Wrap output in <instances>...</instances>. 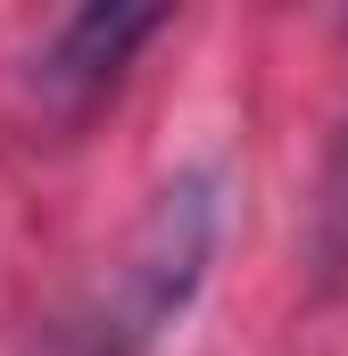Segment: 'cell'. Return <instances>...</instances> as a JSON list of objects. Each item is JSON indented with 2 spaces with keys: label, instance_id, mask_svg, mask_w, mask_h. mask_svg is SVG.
Listing matches in <instances>:
<instances>
[{
  "label": "cell",
  "instance_id": "6da1fadb",
  "mask_svg": "<svg viewBox=\"0 0 348 356\" xmlns=\"http://www.w3.org/2000/svg\"><path fill=\"white\" fill-rule=\"evenodd\" d=\"M207 257H216V175H182V182L158 191V207L141 216L125 266L108 282V307H100V323L84 332L91 356H141L191 307Z\"/></svg>",
  "mask_w": 348,
  "mask_h": 356
},
{
  "label": "cell",
  "instance_id": "7a4b0ae2",
  "mask_svg": "<svg viewBox=\"0 0 348 356\" xmlns=\"http://www.w3.org/2000/svg\"><path fill=\"white\" fill-rule=\"evenodd\" d=\"M158 25H166V8H116V0L75 8V17L42 42V58H33V91H42V108L84 116L91 99L125 75V58H133Z\"/></svg>",
  "mask_w": 348,
  "mask_h": 356
},
{
  "label": "cell",
  "instance_id": "3957f363",
  "mask_svg": "<svg viewBox=\"0 0 348 356\" xmlns=\"http://www.w3.org/2000/svg\"><path fill=\"white\" fill-rule=\"evenodd\" d=\"M307 249H315V282H348V116L324 149V182L307 207Z\"/></svg>",
  "mask_w": 348,
  "mask_h": 356
}]
</instances>
